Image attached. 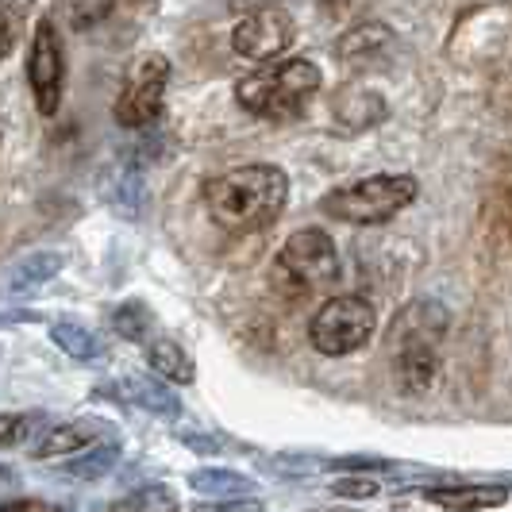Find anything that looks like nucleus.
<instances>
[{"mask_svg": "<svg viewBox=\"0 0 512 512\" xmlns=\"http://www.w3.org/2000/svg\"><path fill=\"white\" fill-rule=\"evenodd\" d=\"M289 201V178L270 162L239 166L205 185V208L224 231H266Z\"/></svg>", "mask_w": 512, "mask_h": 512, "instance_id": "f257e3e1", "label": "nucleus"}, {"mask_svg": "<svg viewBox=\"0 0 512 512\" xmlns=\"http://www.w3.org/2000/svg\"><path fill=\"white\" fill-rule=\"evenodd\" d=\"M447 328H451V316L436 301H412L409 308L397 312L389 328V355H393L397 385L405 393H428L436 385Z\"/></svg>", "mask_w": 512, "mask_h": 512, "instance_id": "f03ea898", "label": "nucleus"}, {"mask_svg": "<svg viewBox=\"0 0 512 512\" xmlns=\"http://www.w3.org/2000/svg\"><path fill=\"white\" fill-rule=\"evenodd\" d=\"M320 89V66L308 58H282V62H266L239 77L235 85V101L243 104L251 116L262 120H289L305 108Z\"/></svg>", "mask_w": 512, "mask_h": 512, "instance_id": "7ed1b4c3", "label": "nucleus"}, {"mask_svg": "<svg viewBox=\"0 0 512 512\" xmlns=\"http://www.w3.org/2000/svg\"><path fill=\"white\" fill-rule=\"evenodd\" d=\"M270 278H274V289L282 297H293V301L328 289L339 278V251H335L332 235L320 228L293 231L274 258Z\"/></svg>", "mask_w": 512, "mask_h": 512, "instance_id": "20e7f679", "label": "nucleus"}, {"mask_svg": "<svg viewBox=\"0 0 512 512\" xmlns=\"http://www.w3.org/2000/svg\"><path fill=\"white\" fill-rule=\"evenodd\" d=\"M416 193H420V185L409 174H374V178H362L332 189L320 201V208L332 220H339V224L370 228V224H385L397 212H405L416 201Z\"/></svg>", "mask_w": 512, "mask_h": 512, "instance_id": "39448f33", "label": "nucleus"}, {"mask_svg": "<svg viewBox=\"0 0 512 512\" xmlns=\"http://www.w3.org/2000/svg\"><path fill=\"white\" fill-rule=\"evenodd\" d=\"M378 328V312L366 297H332L316 308L312 324H308V343L328 355V359H343L362 351Z\"/></svg>", "mask_w": 512, "mask_h": 512, "instance_id": "423d86ee", "label": "nucleus"}, {"mask_svg": "<svg viewBox=\"0 0 512 512\" xmlns=\"http://www.w3.org/2000/svg\"><path fill=\"white\" fill-rule=\"evenodd\" d=\"M166 85H170V62L166 54H139L124 70V85L116 97V124L120 128H147L158 120L162 101H166Z\"/></svg>", "mask_w": 512, "mask_h": 512, "instance_id": "0eeeda50", "label": "nucleus"}, {"mask_svg": "<svg viewBox=\"0 0 512 512\" xmlns=\"http://www.w3.org/2000/svg\"><path fill=\"white\" fill-rule=\"evenodd\" d=\"M27 81L35 93V108L43 116H54L62 104V89H66V51H62V35L51 20L35 24L31 54H27Z\"/></svg>", "mask_w": 512, "mask_h": 512, "instance_id": "6e6552de", "label": "nucleus"}, {"mask_svg": "<svg viewBox=\"0 0 512 512\" xmlns=\"http://www.w3.org/2000/svg\"><path fill=\"white\" fill-rule=\"evenodd\" d=\"M293 35H297V27H293V16L278 8V4H266V8H255V12H247L235 31H231V47L235 54H243V58H251V62H274L278 54L293 43Z\"/></svg>", "mask_w": 512, "mask_h": 512, "instance_id": "1a4fd4ad", "label": "nucleus"}, {"mask_svg": "<svg viewBox=\"0 0 512 512\" xmlns=\"http://www.w3.org/2000/svg\"><path fill=\"white\" fill-rule=\"evenodd\" d=\"M104 439V424L93 416H81V420H66V424H51L43 428L39 436L31 439V455L35 459H74L81 451L97 447Z\"/></svg>", "mask_w": 512, "mask_h": 512, "instance_id": "9d476101", "label": "nucleus"}, {"mask_svg": "<svg viewBox=\"0 0 512 512\" xmlns=\"http://www.w3.org/2000/svg\"><path fill=\"white\" fill-rule=\"evenodd\" d=\"M397 47V35L382 24H359L351 27L343 39H339V58L347 66H374V62H385Z\"/></svg>", "mask_w": 512, "mask_h": 512, "instance_id": "9b49d317", "label": "nucleus"}, {"mask_svg": "<svg viewBox=\"0 0 512 512\" xmlns=\"http://www.w3.org/2000/svg\"><path fill=\"white\" fill-rule=\"evenodd\" d=\"M385 101L382 93L374 89H362V85H347L339 97H335V120L343 124L347 131H366V128H378L385 120Z\"/></svg>", "mask_w": 512, "mask_h": 512, "instance_id": "f8f14e48", "label": "nucleus"}, {"mask_svg": "<svg viewBox=\"0 0 512 512\" xmlns=\"http://www.w3.org/2000/svg\"><path fill=\"white\" fill-rule=\"evenodd\" d=\"M432 505H443V509L451 512H482V509H497V505H505L509 501V486H470V482H462V486H439V489H428L424 493Z\"/></svg>", "mask_w": 512, "mask_h": 512, "instance_id": "ddd939ff", "label": "nucleus"}, {"mask_svg": "<svg viewBox=\"0 0 512 512\" xmlns=\"http://www.w3.org/2000/svg\"><path fill=\"white\" fill-rule=\"evenodd\" d=\"M147 366L154 370V378L170 385H193L197 382V366L185 355V347L174 339H147Z\"/></svg>", "mask_w": 512, "mask_h": 512, "instance_id": "4468645a", "label": "nucleus"}, {"mask_svg": "<svg viewBox=\"0 0 512 512\" xmlns=\"http://www.w3.org/2000/svg\"><path fill=\"white\" fill-rule=\"evenodd\" d=\"M120 389H124V401L154 412V416H166V420L181 416L178 393L170 389V382H162V378H124Z\"/></svg>", "mask_w": 512, "mask_h": 512, "instance_id": "2eb2a0df", "label": "nucleus"}, {"mask_svg": "<svg viewBox=\"0 0 512 512\" xmlns=\"http://www.w3.org/2000/svg\"><path fill=\"white\" fill-rule=\"evenodd\" d=\"M189 486L205 497H216V501H247L255 493V482L239 470H220V466H205V470H193L189 474Z\"/></svg>", "mask_w": 512, "mask_h": 512, "instance_id": "dca6fc26", "label": "nucleus"}, {"mask_svg": "<svg viewBox=\"0 0 512 512\" xmlns=\"http://www.w3.org/2000/svg\"><path fill=\"white\" fill-rule=\"evenodd\" d=\"M120 462V443L116 439H108V443H97V447H89V451H81L74 459L62 466V474H70V478H104L112 466Z\"/></svg>", "mask_w": 512, "mask_h": 512, "instance_id": "f3484780", "label": "nucleus"}, {"mask_svg": "<svg viewBox=\"0 0 512 512\" xmlns=\"http://www.w3.org/2000/svg\"><path fill=\"white\" fill-rule=\"evenodd\" d=\"M174 509H178L174 489L143 486V489H135V493H128V497H120V501H112V505L101 512H174Z\"/></svg>", "mask_w": 512, "mask_h": 512, "instance_id": "a211bd4d", "label": "nucleus"}, {"mask_svg": "<svg viewBox=\"0 0 512 512\" xmlns=\"http://www.w3.org/2000/svg\"><path fill=\"white\" fill-rule=\"evenodd\" d=\"M54 343L77 362H93L101 355V343H97V335L89 332V328H81V324H70V320H62V324H54L51 328Z\"/></svg>", "mask_w": 512, "mask_h": 512, "instance_id": "6ab92c4d", "label": "nucleus"}, {"mask_svg": "<svg viewBox=\"0 0 512 512\" xmlns=\"http://www.w3.org/2000/svg\"><path fill=\"white\" fill-rule=\"evenodd\" d=\"M58 270H62V255H54V251H47V255H31L12 270L8 285H12V289H31V285L51 282Z\"/></svg>", "mask_w": 512, "mask_h": 512, "instance_id": "aec40b11", "label": "nucleus"}, {"mask_svg": "<svg viewBox=\"0 0 512 512\" xmlns=\"http://www.w3.org/2000/svg\"><path fill=\"white\" fill-rule=\"evenodd\" d=\"M58 8L70 20V27L85 31V27L101 24L104 16L112 12V0H58Z\"/></svg>", "mask_w": 512, "mask_h": 512, "instance_id": "412c9836", "label": "nucleus"}, {"mask_svg": "<svg viewBox=\"0 0 512 512\" xmlns=\"http://www.w3.org/2000/svg\"><path fill=\"white\" fill-rule=\"evenodd\" d=\"M112 328L124 335V339H147L151 335V312H147V305H120L116 308V316H112Z\"/></svg>", "mask_w": 512, "mask_h": 512, "instance_id": "4be33fe9", "label": "nucleus"}, {"mask_svg": "<svg viewBox=\"0 0 512 512\" xmlns=\"http://www.w3.org/2000/svg\"><path fill=\"white\" fill-rule=\"evenodd\" d=\"M39 416L35 412H20V416H0V447H12V443H24L31 432H35Z\"/></svg>", "mask_w": 512, "mask_h": 512, "instance_id": "5701e85b", "label": "nucleus"}, {"mask_svg": "<svg viewBox=\"0 0 512 512\" xmlns=\"http://www.w3.org/2000/svg\"><path fill=\"white\" fill-rule=\"evenodd\" d=\"M335 493L339 497H374L378 493V482H370V478H343V482H335Z\"/></svg>", "mask_w": 512, "mask_h": 512, "instance_id": "b1692460", "label": "nucleus"}, {"mask_svg": "<svg viewBox=\"0 0 512 512\" xmlns=\"http://www.w3.org/2000/svg\"><path fill=\"white\" fill-rule=\"evenodd\" d=\"M0 512H66L51 505V501H35V497H20V501H8V505H0Z\"/></svg>", "mask_w": 512, "mask_h": 512, "instance_id": "393cba45", "label": "nucleus"}, {"mask_svg": "<svg viewBox=\"0 0 512 512\" xmlns=\"http://www.w3.org/2000/svg\"><path fill=\"white\" fill-rule=\"evenodd\" d=\"M193 512H262V501H216V505H197Z\"/></svg>", "mask_w": 512, "mask_h": 512, "instance_id": "a878e982", "label": "nucleus"}, {"mask_svg": "<svg viewBox=\"0 0 512 512\" xmlns=\"http://www.w3.org/2000/svg\"><path fill=\"white\" fill-rule=\"evenodd\" d=\"M16 24H20V20H16L12 12H4V8H0V58L12 51V39H16Z\"/></svg>", "mask_w": 512, "mask_h": 512, "instance_id": "bb28decb", "label": "nucleus"}, {"mask_svg": "<svg viewBox=\"0 0 512 512\" xmlns=\"http://www.w3.org/2000/svg\"><path fill=\"white\" fill-rule=\"evenodd\" d=\"M362 4H370V0H320V8L328 16H351V12H359Z\"/></svg>", "mask_w": 512, "mask_h": 512, "instance_id": "cd10ccee", "label": "nucleus"}, {"mask_svg": "<svg viewBox=\"0 0 512 512\" xmlns=\"http://www.w3.org/2000/svg\"><path fill=\"white\" fill-rule=\"evenodd\" d=\"M31 4H35V0H0V8L12 12L16 20H24V12H31Z\"/></svg>", "mask_w": 512, "mask_h": 512, "instance_id": "c85d7f7f", "label": "nucleus"}]
</instances>
